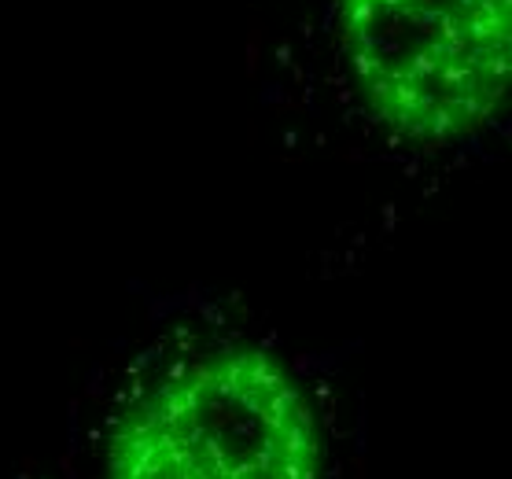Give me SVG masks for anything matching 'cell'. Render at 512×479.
I'll use <instances>...</instances> for the list:
<instances>
[{"mask_svg": "<svg viewBox=\"0 0 512 479\" xmlns=\"http://www.w3.org/2000/svg\"><path fill=\"white\" fill-rule=\"evenodd\" d=\"M314 409L258 347L210 351L133 402L107 479H317Z\"/></svg>", "mask_w": 512, "mask_h": 479, "instance_id": "cell-1", "label": "cell"}, {"mask_svg": "<svg viewBox=\"0 0 512 479\" xmlns=\"http://www.w3.org/2000/svg\"><path fill=\"white\" fill-rule=\"evenodd\" d=\"M509 12V0H339V30L376 115L417 141H450L505 96Z\"/></svg>", "mask_w": 512, "mask_h": 479, "instance_id": "cell-2", "label": "cell"}]
</instances>
